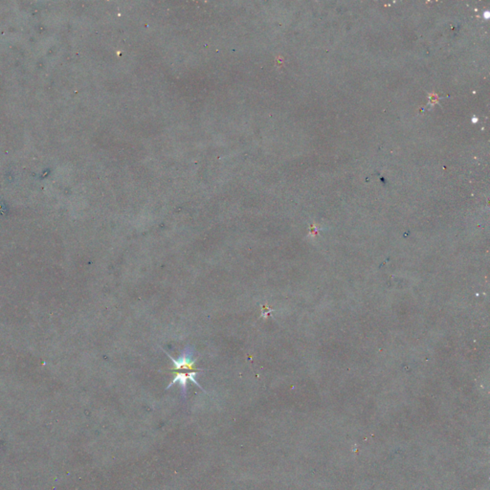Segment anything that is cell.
Segmentation results:
<instances>
[{
    "instance_id": "cell-1",
    "label": "cell",
    "mask_w": 490,
    "mask_h": 490,
    "mask_svg": "<svg viewBox=\"0 0 490 490\" xmlns=\"http://www.w3.org/2000/svg\"><path fill=\"white\" fill-rule=\"evenodd\" d=\"M163 351L168 355V358L174 363V371H180V370H186V371L194 370L195 371H203L202 369L195 368L196 359L194 358V349L190 346H187L185 348V350H183L181 355L178 357L177 360H175V358L172 357L167 351H165L164 350H163Z\"/></svg>"
},
{
    "instance_id": "cell-2",
    "label": "cell",
    "mask_w": 490,
    "mask_h": 490,
    "mask_svg": "<svg viewBox=\"0 0 490 490\" xmlns=\"http://www.w3.org/2000/svg\"><path fill=\"white\" fill-rule=\"evenodd\" d=\"M189 380V372L188 373H185V372H178L176 374L175 379L169 383V385L167 387V390L169 389L173 385H175V383H179L181 385V388H182V395L183 398H186V393H187V381Z\"/></svg>"
}]
</instances>
